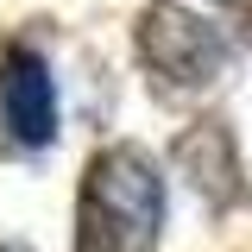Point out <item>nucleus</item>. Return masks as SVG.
<instances>
[{
  "mask_svg": "<svg viewBox=\"0 0 252 252\" xmlns=\"http://www.w3.org/2000/svg\"><path fill=\"white\" fill-rule=\"evenodd\" d=\"M177 164H183V177L195 183V195H208V202H233V195H240V158H233V139H227L220 126L183 132Z\"/></svg>",
  "mask_w": 252,
  "mask_h": 252,
  "instance_id": "4",
  "label": "nucleus"
},
{
  "mask_svg": "<svg viewBox=\"0 0 252 252\" xmlns=\"http://www.w3.org/2000/svg\"><path fill=\"white\" fill-rule=\"evenodd\" d=\"M89 252H145L164 220V177L139 145H114L89 170Z\"/></svg>",
  "mask_w": 252,
  "mask_h": 252,
  "instance_id": "1",
  "label": "nucleus"
},
{
  "mask_svg": "<svg viewBox=\"0 0 252 252\" xmlns=\"http://www.w3.org/2000/svg\"><path fill=\"white\" fill-rule=\"evenodd\" d=\"M0 114H6V132L13 145H51L57 139V89H51V63L13 44L6 63H0Z\"/></svg>",
  "mask_w": 252,
  "mask_h": 252,
  "instance_id": "3",
  "label": "nucleus"
},
{
  "mask_svg": "<svg viewBox=\"0 0 252 252\" xmlns=\"http://www.w3.org/2000/svg\"><path fill=\"white\" fill-rule=\"evenodd\" d=\"M0 252H26V246H13V240H0Z\"/></svg>",
  "mask_w": 252,
  "mask_h": 252,
  "instance_id": "5",
  "label": "nucleus"
},
{
  "mask_svg": "<svg viewBox=\"0 0 252 252\" xmlns=\"http://www.w3.org/2000/svg\"><path fill=\"white\" fill-rule=\"evenodd\" d=\"M139 51H145V63H152L158 76H170L183 89H202V82H215L220 63H227V32L202 6L164 0L152 19H145V32H139Z\"/></svg>",
  "mask_w": 252,
  "mask_h": 252,
  "instance_id": "2",
  "label": "nucleus"
}]
</instances>
